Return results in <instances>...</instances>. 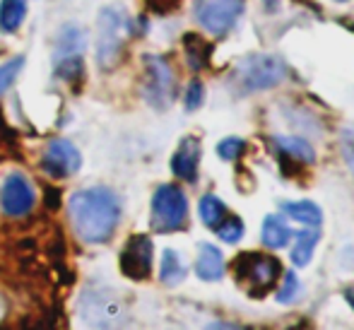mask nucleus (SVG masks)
Wrapping results in <instances>:
<instances>
[{
	"mask_svg": "<svg viewBox=\"0 0 354 330\" xmlns=\"http://www.w3.org/2000/svg\"><path fill=\"white\" fill-rule=\"evenodd\" d=\"M68 212L75 234L84 244H106L121 222V203L106 186H89L73 193Z\"/></svg>",
	"mask_w": 354,
	"mask_h": 330,
	"instance_id": "f257e3e1",
	"label": "nucleus"
},
{
	"mask_svg": "<svg viewBox=\"0 0 354 330\" xmlns=\"http://www.w3.org/2000/svg\"><path fill=\"white\" fill-rule=\"evenodd\" d=\"M232 273L236 284L253 299H263L277 287L282 277V263L263 251L239 253L232 261Z\"/></svg>",
	"mask_w": 354,
	"mask_h": 330,
	"instance_id": "f03ea898",
	"label": "nucleus"
},
{
	"mask_svg": "<svg viewBox=\"0 0 354 330\" xmlns=\"http://www.w3.org/2000/svg\"><path fill=\"white\" fill-rule=\"evenodd\" d=\"M128 29H131V19H128L126 10L109 5L99 12L97 17V63L99 68L111 70L121 61L123 46H126Z\"/></svg>",
	"mask_w": 354,
	"mask_h": 330,
	"instance_id": "7ed1b4c3",
	"label": "nucleus"
},
{
	"mask_svg": "<svg viewBox=\"0 0 354 330\" xmlns=\"http://www.w3.org/2000/svg\"><path fill=\"white\" fill-rule=\"evenodd\" d=\"M287 66L280 56L272 53H248L236 63L234 70V84L239 92H261V89H272L284 80Z\"/></svg>",
	"mask_w": 354,
	"mask_h": 330,
	"instance_id": "20e7f679",
	"label": "nucleus"
},
{
	"mask_svg": "<svg viewBox=\"0 0 354 330\" xmlns=\"http://www.w3.org/2000/svg\"><path fill=\"white\" fill-rule=\"evenodd\" d=\"M188 222V198L181 186L176 183H164L152 196V224L154 232L171 234L181 232Z\"/></svg>",
	"mask_w": 354,
	"mask_h": 330,
	"instance_id": "39448f33",
	"label": "nucleus"
},
{
	"mask_svg": "<svg viewBox=\"0 0 354 330\" xmlns=\"http://www.w3.org/2000/svg\"><path fill=\"white\" fill-rule=\"evenodd\" d=\"M142 61H145L142 94L149 107L157 109V111H164L176 99V75H174V68L167 58L154 56V53H147Z\"/></svg>",
	"mask_w": 354,
	"mask_h": 330,
	"instance_id": "423d86ee",
	"label": "nucleus"
},
{
	"mask_svg": "<svg viewBox=\"0 0 354 330\" xmlns=\"http://www.w3.org/2000/svg\"><path fill=\"white\" fill-rule=\"evenodd\" d=\"M243 0H196L193 17L212 37H224L234 29L239 17L243 15Z\"/></svg>",
	"mask_w": 354,
	"mask_h": 330,
	"instance_id": "0eeeda50",
	"label": "nucleus"
},
{
	"mask_svg": "<svg viewBox=\"0 0 354 330\" xmlns=\"http://www.w3.org/2000/svg\"><path fill=\"white\" fill-rule=\"evenodd\" d=\"M37 205V193L24 174H10L0 188V208L8 217H27Z\"/></svg>",
	"mask_w": 354,
	"mask_h": 330,
	"instance_id": "6e6552de",
	"label": "nucleus"
},
{
	"mask_svg": "<svg viewBox=\"0 0 354 330\" xmlns=\"http://www.w3.org/2000/svg\"><path fill=\"white\" fill-rule=\"evenodd\" d=\"M152 263H154V246L152 239L145 237V234H136L126 241L118 258L121 265V273L131 279H145L152 273Z\"/></svg>",
	"mask_w": 354,
	"mask_h": 330,
	"instance_id": "1a4fd4ad",
	"label": "nucleus"
},
{
	"mask_svg": "<svg viewBox=\"0 0 354 330\" xmlns=\"http://www.w3.org/2000/svg\"><path fill=\"white\" fill-rule=\"evenodd\" d=\"M80 164H82L80 149L75 147L71 140L56 138L46 145V152H44V159H41V169L48 174V176L68 178L77 172Z\"/></svg>",
	"mask_w": 354,
	"mask_h": 330,
	"instance_id": "9d476101",
	"label": "nucleus"
},
{
	"mask_svg": "<svg viewBox=\"0 0 354 330\" xmlns=\"http://www.w3.org/2000/svg\"><path fill=\"white\" fill-rule=\"evenodd\" d=\"M80 311L92 326H116L121 321V302L111 297V292H84L82 302H80Z\"/></svg>",
	"mask_w": 354,
	"mask_h": 330,
	"instance_id": "9b49d317",
	"label": "nucleus"
},
{
	"mask_svg": "<svg viewBox=\"0 0 354 330\" xmlns=\"http://www.w3.org/2000/svg\"><path fill=\"white\" fill-rule=\"evenodd\" d=\"M198 167H201V140L188 135L181 140L171 157V172L176 178L193 183L198 178Z\"/></svg>",
	"mask_w": 354,
	"mask_h": 330,
	"instance_id": "f8f14e48",
	"label": "nucleus"
},
{
	"mask_svg": "<svg viewBox=\"0 0 354 330\" xmlns=\"http://www.w3.org/2000/svg\"><path fill=\"white\" fill-rule=\"evenodd\" d=\"M196 275L205 282H217L224 275V256L212 244H201L196 261Z\"/></svg>",
	"mask_w": 354,
	"mask_h": 330,
	"instance_id": "ddd939ff",
	"label": "nucleus"
},
{
	"mask_svg": "<svg viewBox=\"0 0 354 330\" xmlns=\"http://www.w3.org/2000/svg\"><path fill=\"white\" fill-rule=\"evenodd\" d=\"M275 147L280 149L282 157H292L299 164H313L316 162V149L311 147V143L297 135H275Z\"/></svg>",
	"mask_w": 354,
	"mask_h": 330,
	"instance_id": "4468645a",
	"label": "nucleus"
},
{
	"mask_svg": "<svg viewBox=\"0 0 354 330\" xmlns=\"http://www.w3.org/2000/svg\"><path fill=\"white\" fill-rule=\"evenodd\" d=\"M84 48H87V32H84L82 27L68 24V27H63L61 34H58L56 61H58V58H77V56H82Z\"/></svg>",
	"mask_w": 354,
	"mask_h": 330,
	"instance_id": "2eb2a0df",
	"label": "nucleus"
},
{
	"mask_svg": "<svg viewBox=\"0 0 354 330\" xmlns=\"http://www.w3.org/2000/svg\"><path fill=\"white\" fill-rule=\"evenodd\" d=\"M292 237H294V232L287 224V219L280 217V214H268L266 222H263V229H261V239L268 248H272V251L284 248L289 241H292Z\"/></svg>",
	"mask_w": 354,
	"mask_h": 330,
	"instance_id": "dca6fc26",
	"label": "nucleus"
},
{
	"mask_svg": "<svg viewBox=\"0 0 354 330\" xmlns=\"http://www.w3.org/2000/svg\"><path fill=\"white\" fill-rule=\"evenodd\" d=\"M297 241H294V248H292V263L297 268H306L313 258V251H316L318 241H321V232L316 227L311 229H304V232L294 234Z\"/></svg>",
	"mask_w": 354,
	"mask_h": 330,
	"instance_id": "f3484780",
	"label": "nucleus"
},
{
	"mask_svg": "<svg viewBox=\"0 0 354 330\" xmlns=\"http://www.w3.org/2000/svg\"><path fill=\"white\" fill-rule=\"evenodd\" d=\"M282 212L294 222H301L306 227H321L323 224V212L316 203L311 200H299V203H282Z\"/></svg>",
	"mask_w": 354,
	"mask_h": 330,
	"instance_id": "a211bd4d",
	"label": "nucleus"
},
{
	"mask_svg": "<svg viewBox=\"0 0 354 330\" xmlns=\"http://www.w3.org/2000/svg\"><path fill=\"white\" fill-rule=\"evenodd\" d=\"M183 51H186V63L191 70H203L210 61L212 46L198 34H186L183 37Z\"/></svg>",
	"mask_w": 354,
	"mask_h": 330,
	"instance_id": "6ab92c4d",
	"label": "nucleus"
},
{
	"mask_svg": "<svg viewBox=\"0 0 354 330\" xmlns=\"http://www.w3.org/2000/svg\"><path fill=\"white\" fill-rule=\"evenodd\" d=\"M159 279H162L167 287H176L186 279V265L181 263L176 251L167 248L162 253V265H159Z\"/></svg>",
	"mask_w": 354,
	"mask_h": 330,
	"instance_id": "aec40b11",
	"label": "nucleus"
},
{
	"mask_svg": "<svg viewBox=\"0 0 354 330\" xmlns=\"http://www.w3.org/2000/svg\"><path fill=\"white\" fill-rule=\"evenodd\" d=\"M24 17H27V0H0V29L3 32H17Z\"/></svg>",
	"mask_w": 354,
	"mask_h": 330,
	"instance_id": "412c9836",
	"label": "nucleus"
},
{
	"mask_svg": "<svg viewBox=\"0 0 354 330\" xmlns=\"http://www.w3.org/2000/svg\"><path fill=\"white\" fill-rule=\"evenodd\" d=\"M198 212H201V219H203V224H205V227L217 229L219 224H222V219L229 214V210L217 196L207 193V196H203L201 203H198Z\"/></svg>",
	"mask_w": 354,
	"mask_h": 330,
	"instance_id": "4be33fe9",
	"label": "nucleus"
},
{
	"mask_svg": "<svg viewBox=\"0 0 354 330\" xmlns=\"http://www.w3.org/2000/svg\"><path fill=\"white\" fill-rule=\"evenodd\" d=\"M214 232H217V237L222 239L224 244H236L239 239L243 237L246 227H243L241 217H236V214H227V217L222 219V224H219Z\"/></svg>",
	"mask_w": 354,
	"mask_h": 330,
	"instance_id": "5701e85b",
	"label": "nucleus"
},
{
	"mask_svg": "<svg viewBox=\"0 0 354 330\" xmlns=\"http://www.w3.org/2000/svg\"><path fill=\"white\" fill-rule=\"evenodd\" d=\"M284 277L282 279V287L280 292H277V302L280 304H294L299 299V294H301V282L297 279V275H294V270H287V273H282Z\"/></svg>",
	"mask_w": 354,
	"mask_h": 330,
	"instance_id": "b1692460",
	"label": "nucleus"
},
{
	"mask_svg": "<svg viewBox=\"0 0 354 330\" xmlns=\"http://www.w3.org/2000/svg\"><path fill=\"white\" fill-rule=\"evenodd\" d=\"M22 68H24V56H17V58H12V61L0 66V97L12 87V82L17 80V75Z\"/></svg>",
	"mask_w": 354,
	"mask_h": 330,
	"instance_id": "393cba45",
	"label": "nucleus"
},
{
	"mask_svg": "<svg viewBox=\"0 0 354 330\" xmlns=\"http://www.w3.org/2000/svg\"><path fill=\"white\" fill-rule=\"evenodd\" d=\"M243 149H246V143H243L241 138H224L222 143L217 145V154L224 159V162H234V159H239Z\"/></svg>",
	"mask_w": 354,
	"mask_h": 330,
	"instance_id": "a878e982",
	"label": "nucleus"
},
{
	"mask_svg": "<svg viewBox=\"0 0 354 330\" xmlns=\"http://www.w3.org/2000/svg\"><path fill=\"white\" fill-rule=\"evenodd\" d=\"M203 99H205V87H203L201 80H193L186 89V111H196V109H201Z\"/></svg>",
	"mask_w": 354,
	"mask_h": 330,
	"instance_id": "bb28decb",
	"label": "nucleus"
},
{
	"mask_svg": "<svg viewBox=\"0 0 354 330\" xmlns=\"http://www.w3.org/2000/svg\"><path fill=\"white\" fill-rule=\"evenodd\" d=\"M340 149H342V157H345V164L354 174V128H345L340 133Z\"/></svg>",
	"mask_w": 354,
	"mask_h": 330,
	"instance_id": "cd10ccee",
	"label": "nucleus"
},
{
	"mask_svg": "<svg viewBox=\"0 0 354 330\" xmlns=\"http://www.w3.org/2000/svg\"><path fill=\"white\" fill-rule=\"evenodd\" d=\"M145 3H147L149 10H154V12L167 15V12H171V10L178 8V3H181V0H145Z\"/></svg>",
	"mask_w": 354,
	"mask_h": 330,
	"instance_id": "c85d7f7f",
	"label": "nucleus"
},
{
	"mask_svg": "<svg viewBox=\"0 0 354 330\" xmlns=\"http://www.w3.org/2000/svg\"><path fill=\"white\" fill-rule=\"evenodd\" d=\"M46 196H48V200H46V203H48V208H58V200H53V198L58 196V191H53V188H48V191H46Z\"/></svg>",
	"mask_w": 354,
	"mask_h": 330,
	"instance_id": "c756f323",
	"label": "nucleus"
},
{
	"mask_svg": "<svg viewBox=\"0 0 354 330\" xmlns=\"http://www.w3.org/2000/svg\"><path fill=\"white\" fill-rule=\"evenodd\" d=\"M345 299H347V304L354 309V287H350V289H345Z\"/></svg>",
	"mask_w": 354,
	"mask_h": 330,
	"instance_id": "7c9ffc66",
	"label": "nucleus"
},
{
	"mask_svg": "<svg viewBox=\"0 0 354 330\" xmlns=\"http://www.w3.org/2000/svg\"><path fill=\"white\" fill-rule=\"evenodd\" d=\"M268 10H275V0H268Z\"/></svg>",
	"mask_w": 354,
	"mask_h": 330,
	"instance_id": "2f4dec72",
	"label": "nucleus"
},
{
	"mask_svg": "<svg viewBox=\"0 0 354 330\" xmlns=\"http://www.w3.org/2000/svg\"><path fill=\"white\" fill-rule=\"evenodd\" d=\"M335 3H347V0H335Z\"/></svg>",
	"mask_w": 354,
	"mask_h": 330,
	"instance_id": "473e14b6",
	"label": "nucleus"
}]
</instances>
